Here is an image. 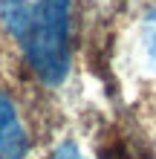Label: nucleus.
<instances>
[{"label": "nucleus", "mask_w": 156, "mask_h": 159, "mask_svg": "<svg viewBox=\"0 0 156 159\" xmlns=\"http://www.w3.org/2000/svg\"><path fill=\"white\" fill-rule=\"evenodd\" d=\"M0 20L43 84L69 72V0H0Z\"/></svg>", "instance_id": "obj_1"}, {"label": "nucleus", "mask_w": 156, "mask_h": 159, "mask_svg": "<svg viewBox=\"0 0 156 159\" xmlns=\"http://www.w3.org/2000/svg\"><path fill=\"white\" fill-rule=\"evenodd\" d=\"M26 148H29V139H26L23 121L12 98L0 93V159H23Z\"/></svg>", "instance_id": "obj_2"}, {"label": "nucleus", "mask_w": 156, "mask_h": 159, "mask_svg": "<svg viewBox=\"0 0 156 159\" xmlns=\"http://www.w3.org/2000/svg\"><path fill=\"white\" fill-rule=\"evenodd\" d=\"M142 49H145L150 70L156 72V9H150L142 20Z\"/></svg>", "instance_id": "obj_3"}, {"label": "nucleus", "mask_w": 156, "mask_h": 159, "mask_svg": "<svg viewBox=\"0 0 156 159\" xmlns=\"http://www.w3.org/2000/svg\"><path fill=\"white\" fill-rule=\"evenodd\" d=\"M55 159H87V156L81 153L72 142H67V145H61L58 151H55Z\"/></svg>", "instance_id": "obj_4"}]
</instances>
